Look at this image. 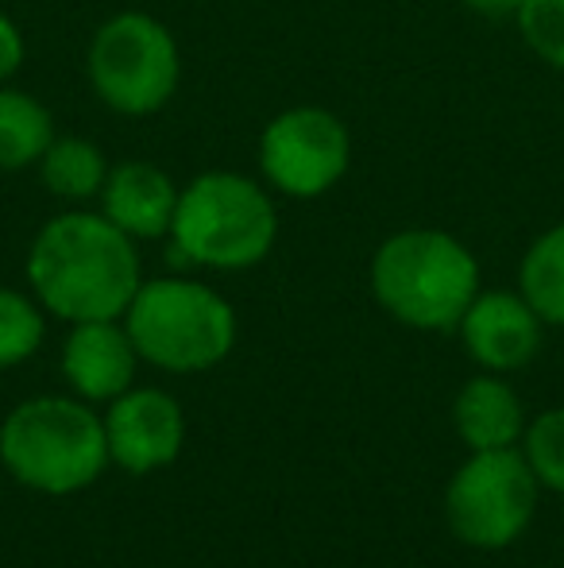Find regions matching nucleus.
Returning a JSON list of instances; mask_svg holds the SVG:
<instances>
[{"label": "nucleus", "instance_id": "1", "mask_svg": "<svg viewBox=\"0 0 564 568\" xmlns=\"http://www.w3.org/2000/svg\"><path fill=\"white\" fill-rule=\"evenodd\" d=\"M143 283L136 240L105 213L66 210L35 232L28 247V286L62 322L124 317Z\"/></svg>", "mask_w": 564, "mask_h": 568}, {"label": "nucleus", "instance_id": "2", "mask_svg": "<svg viewBox=\"0 0 564 568\" xmlns=\"http://www.w3.org/2000/svg\"><path fill=\"white\" fill-rule=\"evenodd\" d=\"M371 294L394 322L449 333L480 294V263L452 232L402 229L371 255Z\"/></svg>", "mask_w": 564, "mask_h": 568}, {"label": "nucleus", "instance_id": "3", "mask_svg": "<svg viewBox=\"0 0 564 568\" xmlns=\"http://www.w3.org/2000/svg\"><path fill=\"white\" fill-rule=\"evenodd\" d=\"M166 240L194 267L248 271L271 255L279 240V210L264 182L240 171H205L178 190Z\"/></svg>", "mask_w": 564, "mask_h": 568}, {"label": "nucleus", "instance_id": "4", "mask_svg": "<svg viewBox=\"0 0 564 568\" xmlns=\"http://www.w3.org/2000/svg\"><path fill=\"white\" fill-rule=\"evenodd\" d=\"M0 464L39 495L85 491L109 468L105 422L85 398H28L0 422Z\"/></svg>", "mask_w": 564, "mask_h": 568}, {"label": "nucleus", "instance_id": "5", "mask_svg": "<svg viewBox=\"0 0 564 568\" xmlns=\"http://www.w3.org/2000/svg\"><path fill=\"white\" fill-rule=\"evenodd\" d=\"M124 329L140 359L171 375H197L228 359L236 344V310L197 278H143Z\"/></svg>", "mask_w": 564, "mask_h": 568}, {"label": "nucleus", "instance_id": "6", "mask_svg": "<svg viewBox=\"0 0 564 568\" xmlns=\"http://www.w3.org/2000/svg\"><path fill=\"white\" fill-rule=\"evenodd\" d=\"M85 78L101 105L121 116H151L171 105L182 82V51L151 12H116L93 31Z\"/></svg>", "mask_w": 564, "mask_h": 568}, {"label": "nucleus", "instance_id": "7", "mask_svg": "<svg viewBox=\"0 0 564 568\" xmlns=\"http://www.w3.org/2000/svg\"><path fill=\"white\" fill-rule=\"evenodd\" d=\"M537 495L542 484L519 445L472 453L444 487V523L457 541L495 554L530 530Z\"/></svg>", "mask_w": 564, "mask_h": 568}, {"label": "nucleus", "instance_id": "8", "mask_svg": "<svg viewBox=\"0 0 564 568\" xmlns=\"http://www.w3.org/2000/svg\"><path fill=\"white\" fill-rule=\"evenodd\" d=\"M352 166V135L332 109L294 105L267 120L259 135V171L267 190L294 202L329 194Z\"/></svg>", "mask_w": 564, "mask_h": 568}, {"label": "nucleus", "instance_id": "9", "mask_svg": "<svg viewBox=\"0 0 564 568\" xmlns=\"http://www.w3.org/2000/svg\"><path fill=\"white\" fill-rule=\"evenodd\" d=\"M105 445L109 464L147 476L178 460L186 445V414L174 395L158 387H129L105 410Z\"/></svg>", "mask_w": 564, "mask_h": 568}, {"label": "nucleus", "instance_id": "10", "mask_svg": "<svg viewBox=\"0 0 564 568\" xmlns=\"http://www.w3.org/2000/svg\"><path fill=\"white\" fill-rule=\"evenodd\" d=\"M457 333L483 372L511 375L542 352L545 322L519 291H480L460 317Z\"/></svg>", "mask_w": 564, "mask_h": 568}, {"label": "nucleus", "instance_id": "11", "mask_svg": "<svg viewBox=\"0 0 564 568\" xmlns=\"http://www.w3.org/2000/svg\"><path fill=\"white\" fill-rule=\"evenodd\" d=\"M140 352L132 344L124 317L78 322L62 344V375L85 403H113L136 383Z\"/></svg>", "mask_w": 564, "mask_h": 568}, {"label": "nucleus", "instance_id": "12", "mask_svg": "<svg viewBox=\"0 0 564 568\" xmlns=\"http://www.w3.org/2000/svg\"><path fill=\"white\" fill-rule=\"evenodd\" d=\"M178 182L163 166L147 159L109 166L105 190H101V213L132 240H163L171 236L174 210H178Z\"/></svg>", "mask_w": 564, "mask_h": 568}, {"label": "nucleus", "instance_id": "13", "mask_svg": "<svg viewBox=\"0 0 564 568\" xmlns=\"http://www.w3.org/2000/svg\"><path fill=\"white\" fill-rule=\"evenodd\" d=\"M452 429L472 453L514 449L526 434V410L503 375L483 372L460 387L452 403Z\"/></svg>", "mask_w": 564, "mask_h": 568}, {"label": "nucleus", "instance_id": "14", "mask_svg": "<svg viewBox=\"0 0 564 568\" xmlns=\"http://www.w3.org/2000/svg\"><path fill=\"white\" fill-rule=\"evenodd\" d=\"M54 135V116L43 101L16 85H0V174L39 166Z\"/></svg>", "mask_w": 564, "mask_h": 568}, {"label": "nucleus", "instance_id": "15", "mask_svg": "<svg viewBox=\"0 0 564 568\" xmlns=\"http://www.w3.org/2000/svg\"><path fill=\"white\" fill-rule=\"evenodd\" d=\"M39 179L47 194L59 202H98L109 179V159L93 140L82 135H54L51 148L39 159Z\"/></svg>", "mask_w": 564, "mask_h": 568}, {"label": "nucleus", "instance_id": "16", "mask_svg": "<svg viewBox=\"0 0 564 568\" xmlns=\"http://www.w3.org/2000/svg\"><path fill=\"white\" fill-rule=\"evenodd\" d=\"M519 294L545 325L564 329V221L545 229L519 263Z\"/></svg>", "mask_w": 564, "mask_h": 568}, {"label": "nucleus", "instance_id": "17", "mask_svg": "<svg viewBox=\"0 0 564 568\" xmlns=\"http://www.w3.org/2000/svg\"><path fill=\"white\" fill-rule=\"evenodd\" d=\"M47 310L35 294H20L0 286V367H20L39 352L47 337Z\"/></svg>", "mask_w": 564, "mask_h": 568}, {"label": "nucleus", "instance_id": "18", "mask_svg": "<svg viewBox=\"0 0 564 568\" xmlns=\"http://www.w3.org/2000/svg\"><path fill=\"white\" fill-rule=\"evenodd\" d=\"M519 449L530 460V468H534L537 484L545 491L564 495V406L542 410L534 422H526Z\"/></svg>", "mask_w": 564, "mask_h": 568}, {"label": "nucleus", "instance_id": "19", "mask_svg": "<svg viewBox=\"0 0 564 568\" xmlns=\"http://www.w3.org/2000/svg\"><path fill=\"white\" fill-rule=\"evenodd\" d=\"M519 36L545 67L564 74V0H522L519 16Z\"/></svg>", "mask_w": 564, "mask_h": 568}, {"label": "nucleus", "instance_id": "20", "mask_svg": "<svg viewBox=\"0 0 564 568\" xmlns=\"http://www.w3.org/2000/svg\"><path fill=\"white\" fill-rule=\"evenodd\" d=\"M23 54H28V47H23V31L16 28L12 16L0 12V85H8L16 74H20Z\"/></svg>", "mask_w": 564, "mask_h": 568}, {"label": "nucleus", "instance_id": "21", "mask_svg": "<svg viewBox=\"0 0 564 568\" xmlns=\"http://www.w3.org/2000/svg\"><path fill=\"white\" fill-rule=\"evenodd\" d=\"M468 12L483 16V20H514L522 8V0H460Z\"/></svg>", "mask_w": 564, "mask_h": 568}]
</instances>
